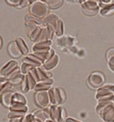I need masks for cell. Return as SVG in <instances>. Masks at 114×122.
I'll return each instance as SVG.
<instances>
[{"label": "cell", "instance_id": "cell-1", "mask_svg": "<svg viewBox=\"0 0 114 122\" xmlns=\"http://www.w3.org/2000/svg\"><path fill=\"white\" fill-rule=\"evenodd\" d=\"M48 11H49V7L47 5V3L41 0H37L36 2L31 4L30 7V14L42 20L47 15Z\"/></svg>", "mask_w": 114, "mask_h": 122}, {"label": "cell", "instance_id": "cell-2", "mask_svg": "<svg viewBox=\"0 0 114 122\" xmlns=\"http://www.w3.org/2000/svg\"><path fill=\"white\" fill-rule=\"evenodd\" d=\"M99 4V0H86L84 3L81 4V9L85 14L93 16L100 12Z\"/></svg>", "mask_w": 114, "mask_h": 122}, {"label": "cell", "instance_id": "cell-3", "mask_svg": "<svg viewBox=\"0 0 114 122\" xmlns=\"http://www.w3.org/2000/svg\"><path fill=\"white\" fill-rule=\"evenodd\" d=\"M51 45H52L51 40L37 42L33 46L32 51L33 53H47L51 49Z\"/></svg>", "mask_w": 114, "mask_h": 122}, {"label": "cell", "instance_id": "cell-4", "mask_svg": "<svg viewBox=\"0 0 114 122\" xmlns=\"http://www.w3.org/2000/svg\"><path fill=\"white\" fill-rule=\"evenodd\" d=\"M88 82L93 87H97L104 82V76L100 72H94L89 76Z\"/></svg>", "mask_w": 114, "mask_h": 122}, {"label": "cell", "instance_id": "cell-5", "mask_svg": "<svg viewBox=\"0 0 114 122\" xmlns=\"http://www.w3.org/2000/svg\"><path fill=\"white\" fill-rule=\"evenodd\" d=\"M100 6V14L103 16H110L114 14V4H99Z\"/></svg>", "mask_w": 114, "mask_h": 122}, {"label": "cell", "instance_id": "cell-6", "mask_svg": "<svg viewBox=\"0 0 114 122\" xmlns=\"http://www.w3.org/2000/svg\"><path fill=\"white\" fill-rule=\"evenodd\" d=\"M8 52L11 56L14 58H19L22 55V53L21 51L20 47L18 46L16 41H13L11 42L9 46H8Z\"/></svg>", "mask_w": 114, "mask_h": 122}, {"label": "cell", "instance_id": "cell-7", "mask_svg": "<svg viewBox=\"0 0 114 122\" xmlns=\"http://www.w3.org/2000/svg\"><path fill=\"white\" fill-rule=\"evenodd\" d=\"M18 68V63H17L16 61H10L9 62H7L6 64L4 66L2 70H1V73L5 76H8V75L12 73L14 70H16Z\"/></svg>", "mask_w": 114, "mask_h": 122}, {"label": "cell", "instance_id": "cell-8", "mask_svg": "<svg viewBox=\"0 0 114 122\" xmlns=\"http://www.w3.org/2000/svg\"><path fill=\"white\" fill-rule=\"evenodd\" d=\"M59 20V17L56 14H47L46 17L42 20V24L44 26H50L53 29H54V26L56 24V21Z\"/></svg>", "mask_w": 114, "mask_h": 122}, {"label": "cell", "instance_id": "cell-9", "mask_svg": "<svg viewBox=\"0 0 114 122\" xmlns=\"http://www.w3.org/2000/svg\"><path fill=\"white\" fill-rule=\"evenodd\" d=\"M23 62H26L28 64L33 66L34 68L40 67L41 64L43 63V62H42L37 57H36L34 54H29V55H27V56L23 59Z\"/></svg>", "mask_w": 114, "mask_h": 122}, {"label": "cell", "instance_id": "cell-10", "mask_svg": "<svg viewBox=\"0 0 114 122\" xmlns=\"http://www.w3.org/2000/svg\"><path fill=\"white\" fill-rule=\"evenodd\" d=\"M58 61H59V57H58V55L54 54L53 57H51L49 60H47L46 62H44V68L47 71V70H51V69L54 68L56 66Z\"/></svg>", "mask_w": 114, "mask_h": 122}, {"label": "cell", "instance_id": "cell-11", "mask_svg": "<svg viewBox=\"0 0 114 122\" xmlns=\"http://www.w3.org/2000/svg\"><path fill=\"white\" fill-rule=\"evenodd\" d=\"M54 33L58 36V37H61V36H62L63 34V22H62V20L59 19V20L56 21V24H55V26H54Z\"/></svg>", "mask_w": 114, "mask_h": 122}, {"label": "cell", "instance_id": "cell-12", "mask_svg": "<svg viewBox=\"0 0 114 122\" xmlns=\"http://www.w3.org/2000/svg\"><path fill=\"white\" fill-rule=\"evenodd\" d=\"M15 41H16L18 46L20 47L22 54H28V46H27V45H26V43H25V41H24L22 38H21V37L16 38Z\"/></svg>", "mask_w": 114, "mask_h": 122}, {"label": "cell", "instance_id": "cell-13", "mask_svg": "<svg viewBox=\"0 0 114 122\" xmlns=\"http://www.w3.org/2000/svg\"><path fill=\"white\" fill-rule=\"evenodd\" d=\"M46 3H47L49 8L56 9V8H59L62 5L63 0H46Z\"/></svg>", "mask_w": 114, "mask_h": 122}, {"label": "cell", "instance_id": "cell-14", "mask_svg": "<svg viewBox=\"0 0 114 122\" xmlns=\"http://www.w3.org/2000/svg\"><path fill=\"white\" fill-rule=\"evenodd\" d=\"M107 60L109 62V67L114 71V48H111L108 51Z\"/></svg>", "mask_w": 114, "mask_h": 122}, {"label": "cell", "instance_id": "cell-15", "mask_svg": "<svg viewBox=\"0 0 114 122\" xmlns=\"http://www.w3.org/2000/svg\"><path fill=\"white\" fill-rule=\"evenodd\" d=\"M25 20L28 21V22H32V23H35L38 25V26H41L42 25V21L40 20V19L35 17L32 14H27L25 16Z\"/></svg>", "mask_w": 114, "mask_h": 122}, {"label": "cell", "instance_id": "cell-16", "mask_svg": "<svg viewBox=\"0 0 114 122\" xmlns=\"http://www.w3.org/2000/svg\"><path fill=\"white\" fill-rule=\"evenodd\" d=\"M25 25H26V30H27V34L29 37H30V35H31V33L38 27V25H37V24L32 23V22H28V21H26Z\"/></svg>", "mask_w": 114, "mask_h": 122}, {"label": "cell", "instance_id": "cell-17", "mask_svg": "<svg viewBox=\"0 0 114 122\" xmlns=\"http://www.w3.org/2000/svg\"><path fill=\"white\" fill-rule=\"evenodd\" d=\"M28 5H30V0H21V3H20V5H18V7L22 8V7L28 6Z\"/></svg>", "mask_w": 114, "mask_h": 122}, {"label": "cell", "instance_id": "cell-18", "mask_svg": "<svg viewBox=\"0 0 114 122\" xmlns=\"http://www.w3.org/2000/svg\"><path fill=\"white\" fill-rule=\"evenodd\" d=\"M6 2L8 4L12 5H16V6H18L21 3V0H6Z\"/></svg>", "mask_w": 114, "mask_h": 122}, {"label": "cell", "instance_id": "cell-19", "mask_svg": "<svg viewBox=\"0 0 114 122\" xmlns=\"http://www.w3.org/2000/svg\"><path fill=\"white\" fill-rule=\"evenodd\" d=\"M36 1H37V0H30V5H31V4H32V3H34V2H36Z\"/></svg>", "mask_w": 114, "mask_h": 122}, {"label": "cell", "instance_id": "cell-20", "mask_svg": "<svg viewBox=\"0 0 114 122\" xmlns=\"http://www.w3.org/2000/svg\"><path fill=\"white\" fill-rule=\"evenodd\" d=\"M1 44H2V41H1V38H0V47H1V46H2Z\"/></svg>", "mask_w": 114, "mask_h": 122}, {"label": "cell", "instance_id": "cell-21", "mask_svg": "<svg viewBox=\"0 0 114 122\" xmlns=\"http://www.w3.org/2000/svg\"><path fill=\"white\" fill-rule=\"evenodd\" d=\"M41 1H43V2H46V0H41Z\"/></svg>", "mask_w": 114, "mask_h": 122}, {"label": "cell", "instance_id": "cell-22", "mask_svg": "<svg viewBox=\"0 0 114 122\" xmlns=\"http://www.w3.org/2000/svg\"><path fill=\"white\" fill-rule=\"evenodd\" d=\"M77 2H78V0H77Z\"/></svg>", "mask_w": 114, "mask_h": 122}]
</instances>
